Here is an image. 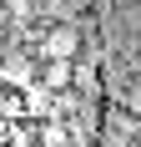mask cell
I'll return each instance as SVG.
<instances>
[{"instance_id": "6da1fadb", "label": "cell", "mask_w": 141, "mask_h": 147, "mask_svg": "<svg viewBox=\"0 0 141 147\" xmlns=\"http://www.w3.org/2000/svg\"><path fill=\"white\" fill-rule=\"evenodd\" d=\"M81 41H86V26L76 20H56V26H45L41 36V61H81Z\"/></svg>"}, {"instance_id": "7a4b0ae2", "label": "cell", "mask_w": 141, "mask_h": 147, "mask_svg": "<svg viewBox=\"0 0 141 147\" xmlns=\"http://www.w3.org/2000/svg\"><path fill=\"white\" fill-rule=\"evenodd\" d=\"M41 86L51 96H70L76 91V61H41Z\"/></svg>"}]
</instances>
